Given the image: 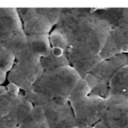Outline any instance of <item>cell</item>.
I'll list each match as a JSON object with an SVG mask.
<instances>
[{
	"label": "cell",
	"instance_id": "cell-1",
	"mask_svg": "<svg viewBox=\"0 0 128 128\" xmlns=\"http://www.w3.org/2000/svg\"><path fill=\"white\" fill-rule=\"evenodd\" d=\"M111 26L94 14L76 29L68 39L66 54L70 65L82 78L102 60L100 56Z\"/></svg>",
	"mask_w": 128,
	"mask_h": 128
},
{
	"label": "cell",
	"instance_id": "cell-2",
	"mask_svg": "<svg viewBox=\"0 0 128 128\" xmlns=\"http://www.w3.org/2000/svg\"><path fill=\"white\" fill-rule=\"evenodd\" d=\"M81 79L74 68L66 65L44 70L30 89L48 98L68 100Z\"/></svg>",
	"mask_w": 128,
	"mask_h": 128
},
{
	"label": "cell",
	"instance_id": "cell-3",
	"mask_svg": "<svg viewBox=\"0 0 128 128\" xmlns=\"http://www.w3.org/2000/svg\"><path fill=\"white\" fill-rule=\"evenodd\" d=\"M126 64H128L126 54L104 59L82 79L88 84L90 94L106 98L108 96L109 86L113 76L120 68Z\"/></svg>",
	"mask_w": 128,
	"mask_h": 128
},
{
	"label": "cell",
	"instance_id": "cell-4",
	"mask_svg": "<svg viewBox=\"0 0 128 128\" xmlns=\"http://www.w3.org/2000/svg\"><path fill=\"white\" fill-rule=\"evenodd\" d=\"M40 59L29 50L16 56L7 73L8 82L16 84L22 92L30 90L44 72Z\"/></svg>",
	"mask_w": 128,
	"mask_h": 128
},
{
	"label": "cell",
	"instance_id": "cell-5",
	"mask_svg": "<svg viewBox=\"0 0 128 128\" xmlns=\"http://www.w3.org/2000/svg\"><path fill=\"white\" fill-rule=\"evenodd\" d=\"M78 124L93 126L102 120L106 109V98L86 94L68 99Z\"/></svg>",
	"mask_w": 128,
	"mask_h": 128
},
{
	"label": "cell",
	"instance_id": "cell-6",
	"mask_svg": "<svg viewBox=\"0 0 128 128\" xmlns=\"http://www.w3.org/2000/svg\"><path fill=\"white\" fill-rule=\"evenodd\" d=\"M38 105L42 106L50 128H72L78 124L68 100L46 98Z\"/></svg>",
	"mask_w": 128,
	"mask_h": 128
},
{
	"label": "cell",
	"instance_id": "cell-7",
	"mask_svg": "<svg viewBox=\"0 0 128 128\" xmlns=\"http://www.w3.org/2000/svg\"><path fill=\"white\" fill-rule=\"evenodd\" d=\"M106 100V109L101 121L110 128H125L128 126V98L110 94Z\"/></svg>",
	"mask_w": 128,
	"mask_h": 128
},
{
	"label": "cell",
	"instance_id": "cell-8",
	"mask_svg": "<svg viewBox=\"0 0 128 128\" xmlns=\"http://www.w3.org/2000/svg\"><path fill=\"white\" fill-rule=\"evenodd\" d=\"M128 53V18L109 31L100 56L102 60Z\"/></svg>",
	"mask_w": 128,
	"mask_h": 128
},
{
	"label": "cell",
	"instance_id": "cell-9",
	"mask_svg": "<svg viewBox=\"0 0 128 128\" xmlns=\"http://www.w3.org/2000/svg\"><path fill=\"white\" fill-rule=\"evenodd\" d=\"M34 105L24 96L22 91L11 112L0 120V128H18L31 113Z\"/></svg>",
	"mask_w": 128,
	"mask_h": 128
},
{
	"label": "cell",
	"instance_id": "cell-10",
	"mask_svg": "<svg viewBox=\"0 0 128 128\" xmlns=\"http://www.w3.org/2000/svg\"><path fill=\"white\" fill-rule=\"evenodd\" d=\"M53 27L54 26L46 16L38 13L22 22L23 30L26 35L50 34Z\"/></svg>",
	"mask_w": 128,
	"mask_h": 128
},
{
	"label": "cell",
	"instance_id": "cell-11",
	"mask_svg": "<svg viewBox=\"0 0 128 128\" xmlns=\"http://www.w3.org/2000/svg\"><path fill=\"white\" fill-rule=\"evenodd\" d=\"M28 47L30 50L40 58L49 55L51 50L49 34L26 35Z\"/></svg>",
	"mask_w": 128,
	"mask_h": 128
},
{
	"label": "cell",
	"instance_id": "cell-12",
	"mask_svg": "<svg viewBox=\"0 0 128 128\" xmlns=\"http://www.w3.org/2000/svg\"><path fill=\"white\" fill-rule=\"evenodd\" d=\"M40 63L44 70L70 65L65 50L58 46H52L49 55L40 58Z\"/></svg>",
	"mask_w": 128,
	"mask_h": 128
},
{
	"label": "cell",
	"instance_id": "cell-13",
	"mask_svg": "<svg viewBox=\"0 0 128 128\" xmlns=\"http://www.w3.org/2000/svg\"><path fill=\"white\" fill-rule=\"evenodd\" d=\"M120 94L128 98V64L120 68L109 86V94Z\"/></svg>",
	"mask_w": 128,
	"mask_h": 128
},
{
	"label": "cell",
	"instance_id": "cell-14",
	"mask_svg": "<svg viewBox=\"0 0 128 128\" xmlns=\"http://www.w3.org/2000/svg\"><path fill=\"white\" fill-rule=\"evenodd\" d=\"M18 128H50L41 106L34 105L31 113Z\"/></svg>",
	"mask_w": 128,
	"mask_h": 128
},
{
	"label": "cell",
	"instance_id": "cell-15",
	"mask_svg": "<svg viewBox=\"0 0 128 128\" xmlns=\"http://www.w3.org/2000/svg\"><path fill=\"white\" fill-rule=\"evenodd\" d=\"M20 93L18 94H14L7 90V92L0 95V120L11 112L18 100Z\"/></svg>",
	"mask_w": 128,
	"mask_h": 128
},
{
	"label": "cell",
	"instance_id": "cell-16",
	"mask_svg": "<svg viewBox=\"0 0 128 128\" xmlns=\"http://www.w3.org/2000/svg\"><path fill=\"white\" fill-rule=\"evenodd\" d=\"M62 8H36L38 14L46 16L54 26L60 17Z\"/></svg>",
	"mask_w": 128,
	"mask_h": 128
},
{
	"label": "cell",
	"instance_id": "cell-17",
	"mask_svg": "<svg viewBox=\"0 0 128 128\" xmlns=\"http://www.w3.org/2000/svg\"><path fill=\"white\" fill-rule=\"evenodd\" d=\"M49 38L51 46L61 48L66 52L68 46V42L66 38L61 33L54 29L49 34Z\"/></svg>",
	"mask_w": 128,
	"mask_h": 128
},
{
	"label": "cell",
	"instance_id": "cell-18",
	"mask_svg": "<svg viewBox=\"0 0 128 128\" xmlns=\"http://www.w3.org/2000/svg\"><path fill=\"white\" fill-rule=\"evenodd\" d=\"M16 9L18 16L22 22L37 14L36 8H16Z\"/></svg>",
	"mask_w": 128,
	"mask_h": 128
},
{
	"label": "cell",
	"instance_id": "cell-19",
	"mask_svg": "<svg viewBox=\"0 0 128 128\" xmlns=\"http://www.w3.org/2000/svg\"><path fill=\"white\" fill-rule=\"evenodd\" d=\"M7 73L5 72L0 66V85H2L6 78Z\"/></svg>",
	"mask_w": 128,
	"mask_h": 128
},
{
	"label": "cell",
	"instance_id": "cell-20",
	"mask_svg": "<svg viewBox=\"0 0 128 128\" xmlns=\"http://www.w3.org/2000/svg\"><path fill=\"white\" fill-rule=\"evenodd\" d=\"M93 128H110L104 124L102 121L96 124L94 126H92Z\"/></svg>",
	"mask_w": 128,
	"mask_h": 128
},
{
	"label": "cell",
	"instance_id": "cell-21",
	"mask_svg": "<svg viewBox=\"0 0 128 128\" xmlns=\"http://www.w3.org/2000/svg\"><path fill=\"white\" fill-rule=\"evenodd\" d=\"M7 92V89L6 86L0 85V95L3 94L4 93Z\"/></svg>",
	"mask_w": 128,
	"mask_h": 128
},
{
	"label": "cell",
	"instance_id": "cell-22",
	"mask_svg": "<svg viewBox=\"0 0 128 128\" xmlns=\"http://www.w3.org/2000/svg\"><path fill=\"white\" fill-rule=\"evenodd\" d=\"M72 128H93L92 126H83V125H80V124H77L76 126Z\"/></svg>",
	"mask_w": 128,
	"mask_h": 128
},
{
	"label": "cell",
	"instance_id": "cell-23",
	"mask_svg": "<svg viewBox=\"0 0 128 128\" xmlns=\"http://www.w3.org/2000/svg\"><path fill=\"white\" fill-rule=\"evenodd\" d=\"M126 57H127V60H128V54H126Z\"/></svg>",
	"mask_w": 128,
	"mask_h": 128
},
{
	"label": "cell",
	"instance_id": "cell-24",
	"mask_svg": "<svg viewBox=\"0 0 128 128\" xmlns=\"http://www.w3.org/2000/svg\"><path fill=\"white\" fill-rule=\"evenodd\" d=\"M125 128H128V126H126Z\"/></svg>",
	"mask_w": 128,
	"mask_h": 128
}]
</instances>
